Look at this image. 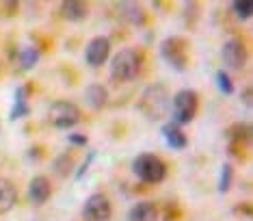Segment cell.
Here are the masks:
<instances>
[{
  "label": "cell",
  "instance_id": "6da1fadb",
  "mask_svg": "<svg viewBox=\"0 0 253 221\" xmlns=\"http://www.w3.org/2000/svg\"><path fill=\"white\" fill-rule=\"evenodd\" d=\"M143 56L134 48H124L111 59V78L115 83H128L141 74Z\"/></svg>",
  "mask_w": 253,
  "mask_h": 221
},
{
  "label": "cell",
  "instance_id": "7a4b0ae2",
  "mask_svg": "<svg viewBox=\"0 0 253 221\" xmlns=\"http://www.w3.org/2000/svg\"><path fill=\"white\" fill-rule=\"evenodd\" d=\"M169 107H171V98L163 85H149L139 100L141 113L147 119H154V121L163 119L169 113Z\"/></svg>",
  "mask_w": 253,
  "mask_h": 221
},
{
  "label": "cell",
  "instance_id": "3957f363",
  "mask_svg": "<svg viewBox=\"0 0 253 221\" xmlns=\"http://www.w3.org/2000/svg\"><path fill=\"white\" fill-rule=\"evenodd\" d=\"M132 171H134V176L143 180V182L158 184V182H163L167 176V165L156 154H139L134 159V163H132Z\"/></svg>",
  "mask_w": 253,
  "mask_h": 221
},
{
  "label": "cell",
  "instance_id": "277c9868",
  "mask_svg": "<svg viewBox=\"0 0 253 221\" xmlns=\"http://www.w3.org/2000/svg\"><path fill=\"white\" fill-rule=\"evenodd\" d=\"M171 107H173V121L177 126H186V124H191L195 119V115H197L199 96L191 89H182L173 96Z\"/></svg>",
  "mask_w": 253,
  "mask_h": 221
},
{
  "label": "cell",
  "instance_id": "5b68a950",
  "mask_svg": "<svg viewBox=\"0 0 253 221\" xmlns=\"http://www.w3.org/2000/svg\"><path fill=\"white\" fill-rule=\"evenodd\" d=\"M48 121L59 130H67V128L76 126L80 121V109L74 102L59 100L54 102L48 110Z\"/></svg>",
  "mask_w": 253,
  "mask_h": 221
},
{
  "label": "cell",
  "instance_id": "8992f818",
  "mask_svg": "<svg viewBox=\"0 0 253 221\" xmlns=\"http://www.w3.org/2000/svg\"><path fill=\"white\" fill-rule=\"evenodd\" d=\"M160 56L165 63H169L175 72H184L188 63V55H186V42L180 37H169L160 44Z\"/></svg>",
  "mask_w": 253,
  "mask_h": 221
},
{
  "label": "cell",
  "instance_id": "52a82bcc",
  "mask_svg": "<svg viewBox=\"0 0 253 221\" xmlns=\"http://www.w3.org/2000/svg\"><path fill=\"white\" fill-rule=\"evenodd\" d=\"M83 219L84 221H111L113 219V206L111 200L104 193H93L87 197L83 206Z\"/></svg>",
  "mask_w": 253,
  "mask_h": 221
},
{
  "label": "cell",
  "instance_id": "ba28073f",
  "mask_svg": "<svg viewBox=\"0 0 253 221\" xmlns=\"http://www.w3.org/2000/svg\"><path fill=\"white\" fill-rule=\"evenodd\" d=\"M223 61H225V65L229 69H234V72H240V69L245 67V63H247V46H245L243 39L232 37V39H227V42L223 44Z\"/></svg>",
  "mask_w": 253,
  "mask_h": 221
},
{
  "label": "cell",
  "instance_id": "9c48e42d",
  "mask_svg": "<svg viewBox=\"0 0 253 221\" xmlns=\"http://www.w3.org/2000/svg\"><path fill=\"white\" fill-rule=\"evenodd\" d=\"M111 56V42L106 37H95L87 44V50H84V61L91 67H100L104 65Z\"/></svg>",
  "mask_w": 253,
  "mask_h": 221
},
{
  "label": "cell",
  "instance_id": "30bf717a",
  "mask_svg": "<svg viewBox=\"0 0 253 221\" xmlns=\"http://www.w3.org/2000/svg\"><path fill=\"white\" fill-rule=\"evenodd\" d=\"M50 193H52V187H50V180L45 176H35L28 184V200L35 206H42L50 200Z\"/></svg>",
  "mask_w": 253,
  "mask_h": 221
},
{
  "label": "cell",
  "instance_id": "8fae6325",
  "mask_svg": "<svg viewBox=\"0 0 253 221\" xmlns=\"http://www.w3.org/2000/svg\"><path fill=\"white\" fill-rule=\"evenodd\" d=\"M160 132H163L165 141H167V145H169L171 150H184L188 145V139H186V135H184L182 126H177L175 121L165 124L163 128H160Z\"/></svg>",
  "mask_w": 253,
  "mask_h": 221
},
{
  "label": "cell",
  "instance_id": "7c38bea8",
  "mask_svg": "<svg viewBox=\"0 0 253 221\" xmlns=\"http://www.w3.org/2000/svg\"><path fill=\"white\" fill-rule=\"evenodd\" d=\"M61 15L67 22H83L89 15V7L78 0H65V2H61Z\"/></svg>",
  "mask_w": 253,
  "mask_h": 221
},
{
  "label": "cell",
  "instance_id": "4fadbf2b",
  "mask_svg": "<svg viewBox=\"0 0 253 221\" xmlns=\"http://www.w3.org/2000/svg\"><path fill=\"white\" fill-rule=\"evenodd\" d=\"M18 202V189L9 178H0V213H9Z\"/></svg>",
  "mask_w": 253,
  "mask_h": 221
},
{
  "label": "cell",
  "instance_id": "5bb4252c",
  "mask_svg": "<svg viewBox=\"0 0 253 221\" xmlns=\"http://www.w3.org/2000/svg\"><path fill=\"white\" fill-rule=\"evenodd\" d=\"M119 17L132 26L145 24V11H143V7H139L136 2H122L119 4Z\"/></svg>",
  "mask_w": 253,
  "mask_h": 221
},
{
  "label": "cell",
  "instance_id": "9a60e30c",
  "mask_svg": "<svg viewBox=\"0 0 253 221\" xmlns=\"http://www.w3.org/2000/svg\"><path fill=\"white\" fill-rule=\"evenodd\" d=\"M128 221H158V208L152 202H139L128 211Z\"/></svg>",
  "mask_w": 253,
  "mask_h": 221
},
{
  "label": "cell",
  "instance_id": "2e32d148",
  "mask_svg": "<svg viewBox=\"0 0 253 221\" xmlns=\"http://www.w3.org/2000/svg\"><path fill=\"white\" fill-rule=\"evenodd\" d=\"M84 100L89 102L91 109L100 110V109H104L106 102H108V91H106L102 85L93 83V85H89L87 89H84Z\"/></svg>",
  "mask_w": 253,
  "mask_h": 221
},
{
  "label": "cell",
  "instance_id": "e0dca14e",
  "mask_svg": "<svg viewBox=\"0 0 253 221\" xmlns=\"http://www.w3.org/2000/svg\"><path fill=\"white\" fill-rule=\"evenodd\" d=\"M26 96H28V89L26 87H18L15 89V100H13V109L9 113V119H22V117H28L31 115V109L26 104Z\"/></svg>",
  "mask_w": 253,
  "mask_h": 221
},
{
  "label": "cell",
  "instance_id": "ac0fdd59",
  "mask_svg": "<svg viewBox=\"0 0 253 221\" xmlns=\"http://www.w3.org/2000/svg\"><path fill=\"white\" fill-rule=\"evenodd\" d=\"M74 165H76V161H74V156H72L70 152L59 154V156L54 159V163H52L56 176H61V178H67V176H70V173L74 171Z\"/></svg>",
  "mask_w": 253,
  "mask_h": 221
},
{
  "label": "cell",
  "instance_id": "d6986e66",
  "mask_svg": "<svg viewBox=\"0 0 253 221\" xmlns=\"http://www.w3.org/2000/svg\"><path fill=\"white\" fill-rule=\"evenodd\" d=\"M37 61H39V50L33 48V46H28V48H22L18 52V63H20L22 69H31Z\"/></svg>",
  "mask_w": 253,
  "mask_h": 221
},
{
  "label": "cell",
  "instance_id": "ffe728a7",
  "mask_svg": "<svg viewBox=\"0 0 253 221\" xmlns=\"http://www.w3.org/2000/svg\"><path fill=\"white\" fill-rule=\"evenodd\" d=\"M214 83H216L221 94H225V96L234 94V83H232V78H229V74L225 72V69H218V72L214 74Z\"/></svg>",
  "mask_w": 253,
  "mask_h": 221
},
{
  "label": "cell",
  "instance_id": "44dd1931",
  "mask_svg": "<svg viewBox=\"0 0 253 221\" xmlns=\"http://www.w3.org/2000/svg\"><path fill=\"white\" fill-rule=\"evenodd\" d=\"M227 135L232 141H238V143H243V141H249V137H251V126L249 124H236L232 126L227 130Z\"/></svg>",
  "mask_w": 253,
  "mask_h": 221
},
{
  "label": "cell",
  "instance_id": "7402d4cb",
  "mask_svg": "<svg viewBox=\"0 0 253 221\" xmlns=\"http://www.w3.org/2000/svg\"><path fill=\"white\" fill-rule=\"evenodd\" d=\"M232 178H234V169L229 163L221 167V176H218V193H227L232 187Z\"/></svg>",
  "mask_w": 253,
  "mask_h": 221
},
{
  "label": "cell",
  "instance_id": "603a6c76",
  "mask_svg": "<svg viewBox=\"0 0 253 221\" xmlns=\"http://www.w3.org/2000/svg\"><path fill=\"white\" fill-rule=\"evenodd\" d=\"M232 11L238 20H249L253 13V2L251 0H238V2H232Z\"/></svg>",
  "mask_w": 253,
  "mask_h": 221
},
{
  "label": "cell",
  "instance_id": "cb8c5ba5",
  "mask_svg": "<svg viewBox=\"0 0 253 221\" xmlns=\"http://www.w3.org/2000/svg\"><path fill=\"white\" fill-rule=\"evenodd\" d=\"M197 11H199V4L197 2H186V4H184V20H186V26H195Z\"/></svg>",
  "mask_w": 253,
  "mask_h": 221
},
{
  "label": "cell",
  "instance_id": "d4e9b609",
  "mask_svg": "<svg viewBox=\"0 0 253 221\" xmlns=\"http://www.w3.org/2000/svg\"><path fill=\"white\" fill-rule=\"evenodd\" d=\"M93 159H95V152H89V156L84 159V163L78 167V171H76V180H83V178H84V173L89 171V167H91V163H93Z\"/></svg>",
  "mask_w": 253,
  "mask_h": 221
},
{
  "label": "cell",
  "instance_id": "484cf974",
  "mask_svg": "<svg viewBox=\"0 0 253 221\" xmlns=\"http://www.w3.org/2000/svg\"><path fill=\"white\" fill-rule=\"evenodd\" d=\"M67 139H70V143H74V145H87V141H89L87 137H84V135H78V132H74V135H70Z\"/></svg>",
  "mask_w": 253,
  "mask_h": 221
},
{
  "label": "cell",
  "instance_id": "4316f807",
  "mask_svg": "<svg viewBox=\"0 0 253 221\" xmlns=\"http://www.w3.org/2000/svg\"><path fill=\"white\" fill-rule=\"evenodd\" d=\"M243 100H245V104H247V107H251V87H247V89H245V94H243Z\"/></svg>",
  "mask_w": 253,
  "mask_h": 221
}]
</instances>
